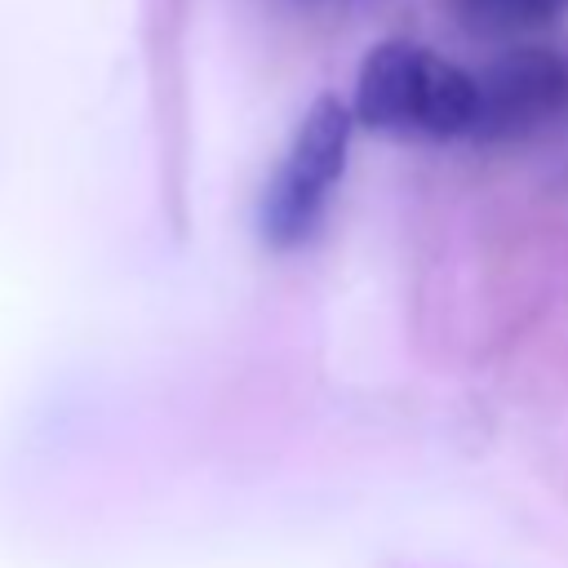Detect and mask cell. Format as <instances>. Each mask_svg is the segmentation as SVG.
I'll return each mask as SVG.
<instances>
[{
	"instance_id": "cell-1",
	"label": "cell",
	"mask_w": 568,
	"mask_h": 568,
	"mask_svg": "<svg viewBox=\"0 0 568 568\" xmlns=\"http://www.w3.org/2000/svg\"><path fill=\"white\" fill-rule=\"evenodd\" d=\"M355 115L382 133L462 138L475 129V75L422 44H377L355 80Z\"/></svg>"
},
{
	"instance_id": "cell-2",
	"label": "cell",
	"mask_w": 568,
	"mask_h": 568,
	"mask_svg": "<svg viewBox=\"0 0 568 568\" xmlns=\"http://www.w3.org/2000/svg\"><path fill=\"white\" fill-rule=\"evenodd\" d=\"M346 142H351V111L337 98H320L302 115L266 195H262V235L275 248H293L315 231L324 200H328L333 182L342 178Z\"/></svg>"
},
{
	"instance_id": "cell-3",
	"label": "cell",
	"mask_w": 568,
	"mask_h": 568,
	"mask_svg": "<svg viewBox=\"0 0 568 568\" xmlns=\"http://www.w3.org/2000/svg\"><path fill=\"white\" fill-rule=\"evenodd\" d=\"M568 111V53L515 49L475 75V129L470 138H524Z\"/></svg>"
},
{
	"instance_id": "cell-4",
	"label": "cell",
	"mask_w": 568,
	"mask_h": 568,
	"mask_svg": "<svg viewBox=\"0 0 568 568\" xmlns=\"http://www.w3.org/2000/svg\"><path fill=\"white\" fill-rule=\"evenodd\" d=\"M462 31L470 36H524L568 13V0H444Z\"/></svg>"
},
{
	"instance_id": "cell-5",
	"label": "cell",
	"mask_w": 568,
	"mask_h": 568,
	"mask_svg": "<svg viewBox=\"0 0 568 568\" xmlns=\"http://www.w3.org/2000/svg\"><path fill=\"white\" fill-rule=\"evenodd\" d=\"M297 4H333V0H297ZM342 4V0H337Z\"/></svg>"
}]
</instances>
